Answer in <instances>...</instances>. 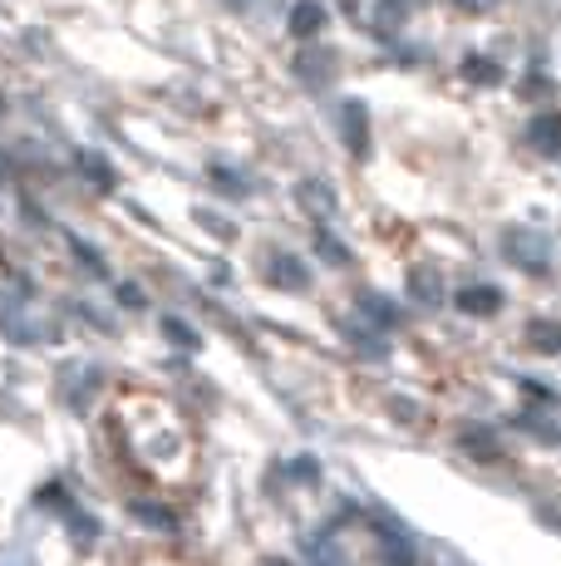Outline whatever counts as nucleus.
<instances>
[{"instance_id": "nucleus-1", "label": "nucleus", "mask_w": 561, "mask_h": 566, "mask_svg": "<svg viewBox=\"0 0 561 566\" xmlns=\"http://www.w3.org/2000/svg\"><path fill=\"white\" fill-rule=\"evenodd\" d=\"M118 429H124L128 439V459H134L144 473L163 478H182V468H188V433H182L178 413H172L163 399H148V395H124L118 399Z\"/></svg>"}, {"instance_id": "nucleus-2", "label": "nucleus", "mask_w": 561, "mask_h": 566, "mask_svg": "<svg viewBox=\"0 0 561 566\" xmlns=\"http://www.w3.org/2000/svg\"><path fill=\"white\" fill-rule=\"evenodd\" d=\"M498 247L517 271H527V276H547V271H552V237L537 232V227H527V222L502 227Z\"/></svg>"}, {"instance_id": "nucleus-3", "label": "nucleus", "mask_w": 561, "mask_h": 566, "mask_svg": "<svg viewBox=\"0 0 561 566\" xmlns=\"http://www.w3.org/2000/svg\"><path fill=\"white\" fill-rule=\"evenodd\" d=\"M340 134H345V144H350L354 158L370 154V108H364L360 99H345L340 104Z\"/></svg>"}, {"instance_id": "nucleus-4", "label": "nucleus", "mask_w": 561, "mask_h": 566, "mask_svg": "<svg viewBox=\"0 0 561 566\" xmlns=\"http://www.w3.org/2000/svg\"><path fill=\"white\" fill-rule=\"evenodd\" d=\"M296 74L310 84V90H326V84L336 80V50H300Z\"/></svg>"}, {"instance_id": "nucleus-5", "label": "nucleus", "mask_w": 561, "mask_h": 566, "mask_svg": "<svg viewBox=\"0 0 561 566\" xmlns=\"http://www.w3.org/2000/svg\"><path fill=\"white\" fill-rule=\"evenodd\" d=\"M527 144L542 158H561V114H537L527 124Z\"/></svg>"}, {"instance_id": "nucleus-6", "label": "nucleus", "mask_w": 561, "mask_h": 566, "mask_svg": "<svg viewBox=\"0 0 561 566\" xmlns=\"http://www.w3.org/2000/svg\"><path fill=\"white\" fill-rule=\"evenodd\" d=\"M409 296L419 301V306H438L444 301V276H438V266H414L409 271Z\"/></svg>"}, {"instance_id": "nucleus-7", "label": "nucleus", "mask_w": 561, "mask_h": 566, "mask_svg": "<svg viewBox=\"0 0 561 566\" xmlns=\"http://www.w3.org/2000/svg\"><path fill=\"white\" fill-rule=\"evenodd\" d=\"M266 276H272V286H280V291H306L310 286L306 261H296V256H272Z\"/></svg>"}, {"instance_id": "nucleus-8", "label": "nucleus", "mask_w": 561, "mask_h": 566, "mask_svg": "<svg viewBox=\"0 0 561 566\" xmlns=\"http://www.w3.org/2000/svg\"><path fill=\"white\" fill-rule=\"evenodd\" d=\"M380 566H419V552L404 532H384L380 537Z\"/></svg>"}, {"instance_id": "nucleus-9", "label": "nucleus", "mask_w": 561, "mask_h": 566, "mask_svg": "<svg viewBox=\"0 0 561 566\" xmlns=\"http://www.w3.org/2000/svg\"><path fill=\"white\" fill-rule=\"evenodd\" d=\"M502 306V291H493V286H463L458 291V311L463 315H493Z\"/></svg>"}, {"instance_id": "nucleus-10", "label": "nucleus", "mask_w": 561, "mask_h": 566, "mask_svg": "<svg viewBox=\"0 0 561 566\" xmlns=\"http://www.w3.org/2000/svg\"><path fill=\"white\" fill-rule=\"evenodd\" d=\"M296 198H300V207H310L316 217H330V212H336V192H330V182H320V178H306V182H300Z\"/></svg>"}, {"instance_id": "nucleus-11", "label": "nucleus", "mask_w": 561, "mask_h": 566, "mask_svg": "<svg viewBox=\"0 0 561 566\" xmlns=\"http://www.w3.org/2000/svg\"><path fill=\"white\" fill-rule=\"evenodd\" d=\"M320 25H326V6H316V0H300V6L290 10V35L310 40Z\"/></svg>"}, {"instance_id": "nucleus-12", "label": "nucleus", "mask_w": 561, "mask_h": 566, "mask_svg": "<svg viewBox=\"0 0 561 566\" xmlns=\"http://www.w3.org/2000/svg\"><path fill=\"white\" fill-rule=\"evenodd\" d=\"M409 15H414V0H380V10H374V30H380V35H394Z\"/></svg>"}, {"instance_id": "nucleus-13", "label": "nucleus", "mask_w": 561, "mask_h": 566, "mask_svg": "<svg viewBox=\"0 0 561 566\" xmlns=\"http://www.w3.org/2000/svg\"><path fill=\"white\" fill-rule=\"evenodd\" d=\"M527 345L537 355H561V325L557 321H532L527 325Z\"/></svg>"}, {"instance_id": "nucleus-14", "label": "nucleus", "mask_w": 561, "mask_h": 566, "mask_svg": "<svg viewBox=\"0 0 561 566\" xmlns=\"http://www.w3.org/2000/svg\"><path fill=\"white\" fill-rule=\"evenodd\" d=\"M463 80H473V84H498L502 70H498L493 60H483V54H468V60H463Z\"/></svg>"}, {"instance_id": "nucleus-15", "label": "nucleus", "mask_w": 561, "mask_h": 566, "mask_svg": "<svg viewBox=\"0 0 561 566\" xmlns=\"http://www.w3.org/2000/svg\"><path fill=\"white\" fill-rule=\"evenodd\" d=\"M316 252H320V256H326V261H330V266H345V261H350V247H340V242H336V237H330V232H326V227H320V232H316Z\"/></svg>"}, {"instance_id": "nucleus-16", "label": "nucleus", "mask_w": 561, "mask_h": 566, "mask_svg": "<svg viewBox=\"0 0 561 566\" xmlns=\"http://www.w3.org/2000/svg\"><path fill=\"white\" fill-rule=\"evenodd\" d=\"M360 311L370 315L374 325H399V311H394V306H384V296H360Z\"/></svg>"}, {"instance_id": "nucleus-17", "label": "nucleus", "mask_w": 561, "mask_h": 566, "mask_svg": "<svg viewBox=\"0 0 561 566\" xmlns=\"http://www.w3.org/2000/svg\"><path fill=\"white\" fill-rule=\"evenodd\" d=\"M84 172L99 178V188H114V172H109V163H104L99 154H84Z\"/></svg>"}, {"instance_id": "nucleus-18", "label": "nucleus", "mask_w": 561, "mask_h": 566, "mask_svg": "<svg viewBox=\"0 0 561 566\" xmlns=\"http://www.w3.org/2000/svg\"><path fill=\"white\" fill-rule=\"evenodd\" d=\"M163 331H168V340H178V345H182V350H198V335H192L182 321H168Z\"/></svg>"}, {"instance_id": "nucleus-19", "label": "nucleus", "mask_w": 561, "mask_h": 566, "mask_svg": "<svg viewBox=\"0 0 561 566\" xmlns=\"http://www.w3.org/2000/svg\"><path fill=\"white\" fill-rule=\"evenodd\" d=\"M212 182H218L222 192H236V198H242V192H246V182L236 178V172H226V168H212Z\"/></svg>"}, {"instance_id": "nucleus-20", "label": "nucleus", "mask_w": 561, "mask_h": 566, "mask_svg": "<svg viewBox=\"0 0 561 566\" xmlns=\"http://www.w3.org/2000/svg\"><path fill=\"white\" fill-rule=\"evenodd\" d=\"M70 527H74V542H84V547L99 537V522H89V517H70Z\"/></svg>"}, {"instance_id": "nucleus-21", "label": "nucleus", "mask_w": 561, "mask_h": 566, "mask_svg": "<svg viewBox=\"0 0 561 566\" xmlns=\"http://www.w3.org/2000/svg\"><path fill=\"white\" fill-rule=\"evenodd\" d=\"M537 517L552 522V527H561V497H537Z\"/></svg>"}, {"instance_id": "nucleus-22", "label": "nucleus", "mask_w": 561, "mask_h": 566, "mask_svg": "<svg viewBox=\"0 0 561 566\" xmlns=\"http://www.w3.org/2000/svg\"><path fill=\"white\" fill-rule=\"evenodd\" d=\"M40 503H45V507H60V513H70V497H64L60 483H50L45 493H40Z\"/></svg>"}, {"instance_id": "nucleus-23", "label": "nucleus", "mask_w": 561, "mask_h": 566, "mask_svg": "<svg viewBox=\"0 0 561 566\" xmlns=\"http://www.w3.org/2000/svg\"><path fill=\"white\" fill-rule=\"evenodd\" d=\"M138 517H144V522H158V527H172V513H163V507H138Z\"/></svg>"}, {"instance_id": "nucleus-24", "label": "nucleus", "mask_w": 561, "mask_h": 566, "mask_svg": "<svg viewBox=\"0 0 561 566\" xmlns=\"http://www.w3.org/2000/svg\"><path fill=\"white\" fill-rule=\"evenodd\" d=\"M453 6H458V10H468V15H488V10L498 6V0H453Z\"/></svg>"}, {"instance_id": "nucleus-25", "label": "nucleus", "mask_w": 561, "mask_h": 566, "mask_svg": "<svg viewBox=\"0 0 561 566\" xmlns=\"http://www.w3.org/2000/svg\"><path fill=\"white\" fill-rule=\"evenodd\" d=\"M522 94H527V99H537V94H552V80H547V74H542V80H537V74H532Z\"/></svg>"}, {"instance_id": "nucleus-26", "label": "nucleus", "mask_w": 561, "mask_h": 566, "mask_svg": "<svg viewBox=\"0 0 561 566\" xmlns=\"http://www.w3.org/2000/svg\"><path fill=\"white\" fill-rule=\"evenodd\" d=\"M118 296H124V306H144V291H138V286H124Z\"/></svg>"}, {"instance_id": "nucleus-27", "label": "nucleus", "mask_w": 561, "mask_h": 566, "mask_svg": "<svg viewBox=\"0 0 561 566\" xmlns=\"http://www.w3.org/2000/svg\"><path fill=\"white\" fill-rule=\"evenodd\" d=\"M222 6H226V10H246V6H252V0H222Z\"/></svg>"}]
</instances>
